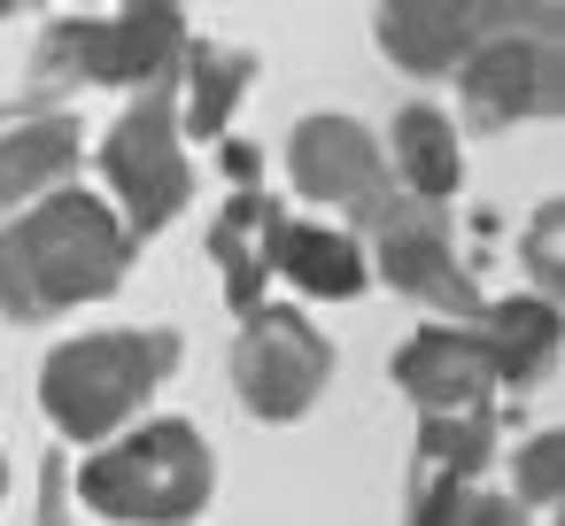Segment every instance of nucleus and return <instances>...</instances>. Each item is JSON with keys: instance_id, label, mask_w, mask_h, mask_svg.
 Listing matches in <instances>:
<instances>
[{"instance_id": "f257e3e1", "label": "nucleus", "mask_w": 565, "mask_h": 526, "mask_svg": "<svg viewBox=\"0 0 565 526\" xmlns=\"http://www.w3.org/2000/svg\"><path fill=\"white\" fill-rule=\"evenodd\" d=\"M140 233L117 217L102 186H47L40 202L0 217V318L9 325H55L132 279Z\"/></svg>"}, {"instance_id": "4be33fe9", "label": "nucleus", "mask_w": 565, "mask_h": 526, "mask_svg": "<svg viewBox=\"0 0 565 526\" xmlns=\"http://www.w3.org/2000/svg\"><path fill=\"white\" fill-rule=\"evenodd\" d=\"M24 9H40V0H0V24H9V17H24ZM78 9H94V0H78Z\"/></svg>"}, {"instance_id": "a211bd4d", "label": "nucleus", "mask_w": 565, "mask_h": 526, "mask_svg": "<svg viewBox=\"0 0 565 526\" xmlns=\"http://www.w3.org/2000/svg\"><path fill=\"white\" fill-rule=\"evenodd\" d=\"M495 457V402L472 410H418V449H411V511L472 472H488Z\"/></svg>"}, {"instance_id": "f8f14e48", "label": "nucleus", "mask_w": 565, "mask_h": 526, "mask_svg": "<svg viewBox=\"0 0 565 526\" xmlns=\"http://www.w3.org/2000/svg\"><path fill=\"white\" fill-rule=\"evenodd\" d=\"M472 341H480V356H488V379L495 387H542L550 372H557V302L550 294H511V302H480L472 318Z\"/></svg>"}, {"instance_id": "20e7f679", "label": "nucleus", "mask_w": 565, "mask_h": 526, "mask_svg": "<svg viewBox=\"0 0 565 526\" xmlns=\"http://www.w3.org/2000/svg\"><path fill=\"white\" fill-rule=\"evenodd\" d=\"M186 55V0H94V9H71L40 32L32 78L40 86H171Z\"/></svg>"}, {"instance_id": "39448f33", "label": "nucleus", "mask_w": 565, "mask_h": 526, "mask_svg": "<svg viewBox=\"0 0 565 526\" xmlns=\"http://www.w3.org/2000/svg\"><path fill=\"white\" fill-rule=\"evenodd\" d=\"M356 240H364V264L380 287H395L403 302L434 310V318H472L488 294L480 279L465 271L457 256V225H449V202H426V194H403L387 186L364 217H356Z\"/></svg>"}, {"instance_id": "7ed1b4c3", "label": "nucleus", "mask_w": 565, "mask_h": 526, "mask_svg": "<svg viewBox=\"0 0 565 526\" xmlns=\"http://www.w3.org/2000/svg\"><path fill=\"white\" fill-rule=\"evenodd\" d=\"M78 503L125 526H179L217 503V449L186 418H132L78 464Z\"/></svg>"}, {"instance_id": "aec40b11", "label": "nucleus", "mask_w": 565, "mask_h": 526, "mask_svg": "<svg viewBox=\"0 0 565 526\" xmlns=\"http://www.w3.org/2000/svg\"><path fill=\"white\" fill-rule=\"evenodd\" d=\"M557 225H565V210H557V202H542V210H534V233H526L534 294H557V287H565V271H557Z\"/></svg>"}, {"instance_id": "6e6552de", "label": "nucleus", "mask_w": 565, "mask_h": 526, "mask_svg": "<svg viewBox=\"0 0 565 526\" xmlns=\"http://www.w3.org/2000/svg\"><path fill=\"white\" fill-rule=\"evenodd\" d=\"M333 387V341L287 310V302H256L241 310V333H233V395L248 402V418L264 426H295L318 410V395Z\"/></svg>"}, {"instance_id": "0eeeda50", "label": "nucleus", "mask_w": 565, "mask_h": 526, "mask_svg": "<svg viewBox=\"0 0 565 526\" xmlns=\"http://www.w3.org/2000/svg\"><path fill=\"white\" fill-rule=\"evenodd\" d=\"M457 86V132H511V125H550L565 109V55L557 24L526 32H472V47L449 71Z\"/></svg>"}, {"instance_id": "1a4fd4ad", "label": "nucleus", "mask_w": 565, "mask_h": 526, "mask_svg": "<svg viewBox=\"0 0 565 526\" xmlns=\"http://www.w3.org/2000/svg\"><path fill=\"white\" fill-rule=\"evenodd\" d=\"M287 186H295L310 210H333L341 225H356L395 179H387L380 140H372L356 117L318 109V117H295V132H287Z\"/></svg>"}, {"instance_id": "5701e85b", "label": "nucleus", "mask_w": 565, "mask_h": 526, "mask_svg": "<svg viewBox=\"0 0 565 526\" xmlns=\"http://www.w3.org/2000/svg\"><path fill=\"white\" fill-rule=\"evenodd\" d=\"M0 495H9V449H0Z\"/></svg>"}, {"instance_id": "412c9836", "label": "nucleus", "mask_w": 565, "mask_h": 526, "mask_svg": "<svg viewBox=\"0 0 565 526\" xmlns=\"http://www.w3.org/2000/svg\"><path fill=\"white\" fill-rule=\"evenodd\" d=\"M480 32H526V24H557V0H465Z\"/></svg>"}, {"instance_id": "dca6fc26", "label": "nucleus", "mask_w": 565, "mask_h": 526, "mask_svg": "<svg viewBox=\"0 0 565 526\" xmlns=\"http://www.w3.org/2000/svg\"><path fill=\"white\" fill-rule=\"evenodd\" d=\"M256 86V55L248 47H210V40H186L179 55V78H171V101H179V132L186 148L194 140H225L241 101Z\"/></svg>"}, {"instance_id": "f03ea898", "label": "nucleus", "mask_w": 565, "mask_h": 526, "mask_svg": "<svg viewBox=\"0 0 565 526\" xmlns=\"http://www.w3.org/2000/svg\"><path fill=\"white\" fill-rule=\"evenodd\" d=\"M186 364V333L179 325H94L71 333L40 356V418L71 441L94 449L117 426H132Z\"/></svg>"}, {"instance_id": "6ab92c4d", "label": "nucleus", "mask_w": 565, "mask_h": 526, "mask_svg": "<svg viewBox=\"0 0 565 526\" xmlns=\"http://www.w3.org/2000/svg\"><path fill=\"white\" fill-rule=\"evenodd\" d=\"M511 495H519L526 518H557V503H565V433H557V426H542V433L519 441V457H511Z\"/></svg>"}, {"instance_id": "4468645a", "label": "nucleus", "mask_w": 565, "mask_h": 526, "mask_svg": "<svg viewBox=\"0 0 565 526\" xmlns=\"http://www.w3.org/2000/svg\"><path fill=\"white\" fill-rule=\"evenodd\" d=\"M380 155H387V179L403 194H426V202H457L465 194V132L434 101H403L387 140H380Z\"/></svg>"}, {"instance_id": "9b49d317", "label": "nucleus", "mask_w": 565, "mask_h": 526, "mask_svg": "<svg viewBox=\"0 0 565 526\" xmlns=\"http://www.w3.org/2000/svg\"><path fill=\"white\" fill-rule=\"evenodd\" d=\"M271 279H287V287L310 294V302H356V294L372 287V264H364L356 225H333V217H279V225H271Z\"/></svg>"}, {"instance_id": "ddd939ff", "label": "nucleus", "mask_w": 565, "mask_h": 526, "mask_svg": "<svg viewBox=\"0 0 565 526\" xmlns=\"http://www.w3.org/2000/svg\"><path fill=\"white\" fill-rule=\"evenodd\" d=\"M472 32H480V24H472L465 0H380V9H372L380 55H387L403 78H418V86L449 78L457 55L472 47Z\"/></svg>"}, {"instance_id": "423d86ee", "label": "nucleus", "mask_w": 565, "mask_h": 526, "mask_svg": "<svg viewBox=\"0 0 565 526\" xmlns=\"http://www.w3.org/2000/svg\"><path fill=\"white\" fill-rule=\"evenodd\" d=\"M94 171H102V194L117 202V217H125L140 240L163 233V225L194 202V155H186L171 86H140V94L117 109V125H109L102 148H94Z\"/></svg>"}, {"instance_id": "2eb2a0df", "label": "nucleus", "mask_w": 565, "mask_h": 526, "mask_svg": "<svg viewBox=\"0 0 565 526\" xmlns=\"http://www.w3.org/2000/svg\"><path fill=\"white\" fill-rule=\"evenodd\" d=\"M279 217H287L279 194H264L256 179L233 186V202L217 210V225H210V264H217V287H225L233 310H256V302L271 294V225H279Z\"/></svg>"}, {"instance_id": "f3484780", "label": "nucleus", "mask_w": 565, "mask_h": 526, "mask_svg": "<svg viewBox=\"0 0 565 526\" xmlns=\"http://www.w3.org/2000/svg\"><path fill=\"white\" fill-rule=\"evenodd\" d=\"M78 155H86V125L71 109H40L24 125H9L0 132V217L40 202L47 186H63L78 171Z\"/></svg>"}, {"instance_id": "9d476101", "label": "nucleus", "mask_w": 565, "mask_h": 526, "mask_svg": "<svg viewBox=\"0 0 565 526\" xmlns=\"http://www.w3.org/2000/svg\"><path fill=\"white\" fill-rule=\"evenodd\" d=\"M387 379L411 395V410H472V402H495L488 356H480V341H472L465 318H426L411 341H395Z\"/></svg>"}]
</instances>
